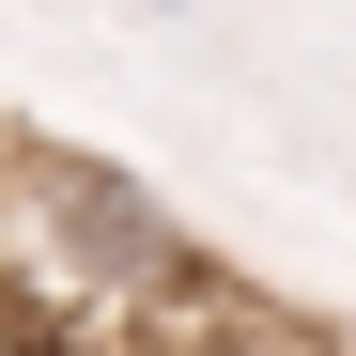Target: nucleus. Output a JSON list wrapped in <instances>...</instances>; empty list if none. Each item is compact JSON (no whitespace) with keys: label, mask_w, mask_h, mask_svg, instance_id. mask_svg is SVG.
<instances>
[{"label":"nucleus","mask_w":356,"mask_h":356,"mask_svg":"<svg viewBox=\"0 0 356 356\" xmlns=\"http://www.w3.org/2000/svg\"><path fill=\"white\" fill-rule=\"evenodd\" d=\"M0 356H31V341H16V279H0Z\"/></svg>","instance_id":"f257e3e1"}]
</instances>
